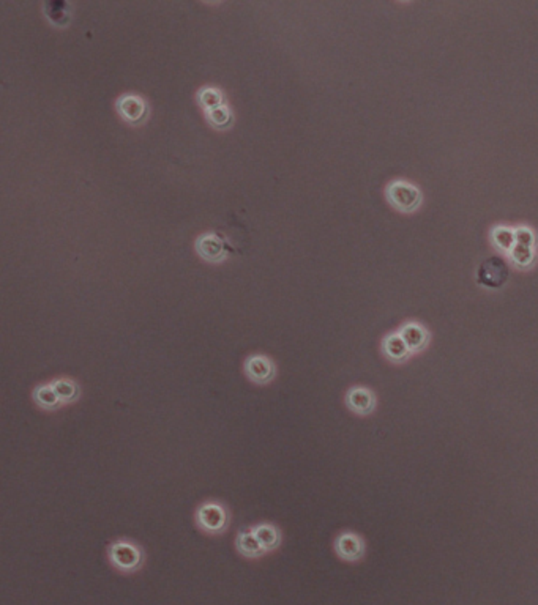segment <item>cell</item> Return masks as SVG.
<instances>
[{
    "instance_id": "cell-1",
    "label": "cell",
    "mask_w": 538,
    "mask_h": 605,
    "mask_svg": "<svg viewBox=\"0 0 538 605\" xmlns=\"http://www.w3.org/2000/svg\"><path fill=\"white\" fill-rule=\"evenodd\" d=\"M107 558L117 571L131 574L141 569L144 562L142 547L131 539H117L107 547Z\"/></svg>"
},
{
    "instance_id": "cell-2",
    "label": "cell",
    "mask_w": 538,
    "mask_h": 605,
    "mask_svg": "<svg viewBox=\"0 0 538 605\" xmlns=\"http://www.w3.org/2000/svg\"><path fill=\"white\" fill-rule=\"evenodd\" d=\"M195 522L197 528L204 531V533L218 536L227 530L229 511L221 501L207 500L197 506L195 512Z\"/></svg>"
},
{
    "instance_id": "cell-3",
    "label": "cell",
    "mask_w": 538,
    "mask_h": 605,
    "mask_svg": "<svg viewBox=\"0 0 538 605\" xmlns=\"http://www.w3.org/2000/svg\"><path fill=\"white\" fill-rule=\"evenodd\" d=\"M510 268L507 260L500 256H493L483 260L477 270V282L486 289H500L509 281Z\"/></svg>"
},
{
    "instance_id": "cell-4",
    "label": "cell",
    "mask_w": 538,
    "mask_h": 605,
    "mask_svg": "<svg viewBox=\"0 0 538 605\" xmlns=\"http://www.w3.org/2000/svg\"><path fill=\"white\" fill-rule=\"evenodd\" d=\"M244 371L248 380L259 386L271 383L276 377L275 362L271 361V358H269L267 355L261 353L248 356L244 362Z\"/></svg>"
},
{
    "instance_id": "cell-5",
    "label": "cell",
    "mask_w": 538,
    "mask_h": 605,
    "mask_svg": "<svg viewBox=\"0 0 538 605\" xmlns=\"http://www.w3.org/2000/svg\"><path fill=\"white\" fill-rule=\"evenodd\" d=\"M196 251L199 256L209 262H221L231 251V247L223 235L207 232L196 240Z\"/></svg>"
},
{
    "instance_id": "cell-6",
    "label": "cell",
    "mask_w": 538,
    "mask_h": 605,
    "mask_svg": "<svg viewBox=\"0 0 538 605\" xmlns=\"http://www.w3.org/2000/svg\"><path fill=\"white\" fill-rule=\"evenodd\" d=\"M389 197L395 207L403 211H412L420 205L421 196L415 186L406 181H395L389 186Z\"/></svg>"
},
{
    "instance_id": "cell-7",
    "label": "cell",
    "mask_w": 538,
    "mask_h": 605,
    "mask_svg": "<svg viewBox=\"0 0 538 605\" xmlns=\"http://www.w3.org/2000/svg\"><path fill=\"white\" fill-rule=\"evenodd\" d=\"M335 552L344 561H359L365 555V542L352 531H343L335 539Z\"/></svg>"
},
{
    "instance_id": "cell-8",
    "label": "cell",
    "mask_w": 538,
    "mask_h": 605,
    "mask_svg": "<svg viewBox=\"0 0 538 605\" xmlns=\"http://www.w3.org/2000/svg\"><path fill=\"white\" fill-rule=\"evenodd\" d=\"M117 111L126 122L139 123L147 116V105L141 96L128 93L117 100Z\"/></svg>"
},
{
    "instance_id": "cell-9",
    "label": "cell",
    "mask_w": 538,
    "mask_h": 605,
    "mask_svg": "<svg viewBox=\"0 0 538 605\" xmlns=\"http://www.w3.org/2000/svg\"><path fill=\"white\" fill-rule=\"evenodd\" d=\"M253 535L256 536L257 542L261 544V547L265 553H271L281 546L283 535L281 530L278 528L275 523L271 522H257L253 526H250Z\"/></svg>"
},
{
    "instance_id": "cell-10",
    "label": "cell",
    "mask_w": 538,
    "mask_h": 605,
    "mask_svg": "<svg viewBox=\"0 0 538 605\" xmlns=\"http://www.w3.org/2000/svg\"><path fill=\"white\" fill-rule=\"evenodd\" d=\"M346 404L349 410H352L354 413L365 416L370 415L371 411L376 407V397L368 388H361V386H355L350 388L346 395Z\"/></svg>"
},
{
    "instance_id": "cell-11",
    "label": "cell",
    "mask_w": 538,
    "mask_h": 605,
    "mask_svg": "<svg viewBox=\"0 0 538 605\" xmlns=\"http://www.w3.org/2000/svg\"><path fill=\"white\" fill-rule=\"evenodd\" d=\"M235 549H237V552L241 556L251 560L261 558V556L265 555L261 544L257 542L256 536L253 535L251 528H244L239 531L237 536H235Z\"/></svg>"
},
{
    "instance_id": "cell-12",
    "label": "cell",
    "mask_w": 538,
    "mask_h": 605,
    "mask_svg": "<svg viewBox=\"0 0 538 605\" xmlns=\"http://www.w3.org/2000/svg\"><path fill=\"white\" fill-rule=\"evenodd\" d=\"M32 399H33L35 405L45 411H56L60 407H63V404L59 399L56 390L52 388L51 382L50 383H40V385L35 386L33 391H32Z\"/></svg>"
},
{
    "instance_id": "cell-13",
    "label": "cell",
    "mask_w": 538,
    "mask_h": 605,
    "mask_svg": "<svg viewBox=\"0 0 538 605\" xmlns=\"http://www.w3.org/2000/svg\"><path fill=\"white\" fill-rule=\"evenodd\" d=\"M51 385H52V388L56 390L57 396H59L60 401H62L63 405L75 404L81 396L80 383L70 377L54 378V380H51Z\"/></svg>"
},
{
    "instance_id": "cell-14",
    "label": "cell",
    "mask_w": 538,
    "mask_h": 605,
    "mask_svg": "<svg viewBox=\"0 0 538 605\" xmlns=\"http://www.w3.org/2000/svg\"><path fill=\"white\" fill-rule=\"evenodd\" d=\"M45 15L52 24L65 27L70 22V5L65 0H46Z\"/></svg>"
},
{
    "instance_id": "cell-15",
    "label": "cell",
    "mask_w": 538,
    "mask_h": 605,
    "mask_svg": "<svg viewBox=\"0 0 538 605\" xmlns=\"http://www.w3.org/2000/svg\"><path fill=\"white\" fill-rule=\"evenodd\" d=\"M400 335L404 339V342L408 344L410 352H419V350L425 347L428 342L426 330L417 323H408L401 330Z\"/></svg>"
},
{
    "instance_id": "cell-16",
    "label": "cell",
    "mask_w": 538,
    "mask_h": 605,
    "mask_svg": "<svg viewBox=\"0 0 538 605\" xmlns=\"http://www.w3.org/2000/svg\"><path fill=\"white\" fill-rule=\"evenodd\" d=\"M384 352L385 355L389 356L391 361H404L408 358V356L412 353L408 347V344L404 342V339L401 337L400 332H396V335H390L385 337L384 341Z\"/></svg>"
},
{
    "instance_id": "cell-17",
    "label": "cell",
    "mask_w": 538,
    "mask_h": 605,
    "mask_svg": "<svg viewBox=\"0 0 538 605\" xmlns=\"http://www.w3.org/2000/svg\"><path fill=\"white\" fill-rule=\"evenodd\" d=\"M493 241L500 251H511L516 245L515 231H511V229H507V227L494 229Z\"/></svg>"
},
{
    "instance_id": "cell-18",
    "label": "cell",
    "mask_w": 538,
    "mask_h": 605,
    "mask_svg": "<svg viewBox=\"0 0 538 605\" xmlns=\"http://www.w3.org/2000/svg\"><path fill=\"white\" fill-rule=\"evenodd\" d=\"M197 100L205 111H210V109H215L223 105L221 92L218 89H214V87H204L199 90Z\"/></svg>"
},
{
    "instance_id": "cell-19",
    "label": "cell",
    "mask_w": 538,
    "mask_h": 605,
    "mask_svg": "<svg viewBox=\"0 0 538 605\" xmlns=\"http://www.w3.org/2000/svg\"><path fill=\"white\" fill-rule=\"evenodd\" d=\"M207 118L211 125L216 126V128H227L232 122L231 109L225 105H221L215 109H210V111H207Z\"/></svg>"
},
{
    "instance_id": "cell-20",
    "label": "cell",
    "mask_w": 538,
    "mask_h": 605,
    "mask_svg": "<svg viewBox=\"0 0 538 605\" xmlns=\"http://www.w3.org/2000/svg\"><path fill=\"white\" fill-rule=\"evenodd\" d=\"M513 262H515L518 267H528V265L534 260V251H532L530 246H524V245H515V247L510 251Z\"/></svg>"
},
{
    "instance_id": "cell-21",
    "label": "cell",
    "mask_w": 538,
    "mask_h": 605,
    "mask_svg": "<svg viewBox=\"0 0 538 605\" xmlns=\"http://www.w3.org/2000/svg\"><path fill=\"white\" fill-rule=\"evenodd\" d=\"M515 238L518 245H524V246H530L534 245V233H532L529 229L525 227H519L515 231Z\"/></svg>"
}]
</instances>
